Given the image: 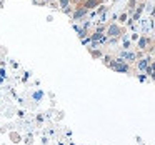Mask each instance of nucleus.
Masks as SVG:
<instances>
[{"label":"nucleus","instance_id":"obj_3","mask_svg":"<svg viewBox=\"0 0 155 145\" xmlns=\"http://www.w3.org/2000/svg\"><path fill=\"white\" fill-rule=\"evenodd\" d=\"M57 2H58V7L64 8V7H67V5H68V2H70V0H57Z\"/></svg>","mask_w":155,"mask_h":145},{"label":"nucleus","instance_id":"obj_4","mask_svg":"<svg viewBox=\"0 0 155 145\" xmlns=\"http://www.w3.org/2000/svg\"><path fill=\"white\" fill-rule=\"evenodd\" d=\"M147 44H148L147 38H140V42H138V47H140V48H145V45H147Z\"/></svg>","mask_w":155,"mask_h":145},{"label":"nucleus","instance_id":"obj_6","mask_svg":"<svg viewBox=\"0 0 155 145\" xmlns=\"http://www.w3.org/2000/svg\"><path fill=\"white\" fill-rule=\"evenodd\" d=\"M125 18H127V14H122L120 15V22H125Z\"/></svg>","mask_w":155,"mask_h":145},{"label":"nucleus","instance_id":"obj_1","mask_svg":"<svg viewBox=\"0 0 155 145\" xmlns=\"http://www.w3.org/2000/svg\"><path fill=\"white\" fill-rule=\"evenodd\" d=\"M97 4H98V0H85L84 4H82V7L84 8H94V7H97Z\"/></svg>","mask_w":155,"mask_h":145},{"label":"nucleus","instance_id":"obj_5","mask_svg":"<svg viewBox=\"0 0 155 145\" xmlns=\"http://www.w3.org/2000/svg\"><path fill=\"white\" fill-rule=\"evenodd\" d=\"M147 64H148L147 58H145V60H140V62H138V67H140V68H147Z\"/></svg>","mask_w":155,"mask_h":145},{"label":"nucleus","instance_id":"obj_2","mask_svg":"<svg viewBox=\"0 0 155 145\" xmlns=\"http://www.w3.org/2000/svg\"><path fill=\"white\" fill-rule=\"evenodd\" d=\"M108 35H112V37H117V35H120V28H118L117 25H112V27L108 28Z\"/></svg>","mask_w":155,"mask_h":145}]
</instances>
